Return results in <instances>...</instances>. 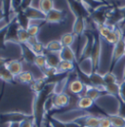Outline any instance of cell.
Returning <instances> with one entry per match:
<instances>
[{"label": "cell", "mask_w": 125, "mask_h": 127, "mask_svg": "<svg viewBox=\"0 0 125 127\" xmlns=\"http://www.w3.org/2000/svg\"><path fill=\"white\" fill-rule=\"evenodd\" d=\"M67 2V5L71 11V13L74 15L75 18L77 17H83V18H87L90 17V11L86 8V6L79 2L77 0H65Z\"/></svg>", "instance_id": "1"}, {"label": "cell", "mask_w": 125, "mask_h": 127, "mask_svg": "<svg viewBox=\"0 0 125 127\" xmlns=\"http://www.w3.org/2000/svg\"><path fill=\"white\" fill-rule=\"evenodd\" d=\"M125 56V37L122 36L120 40L113 45L112 52H111V58H110V65L114 66L117 62Z\"/></svg>", "instance_id": "2"}, {"label": "cell", "mask_w": 125, "mask_h": 127, "mask_svg": "<svg viewBox=\"0 0 125 127\" xmlns=\"http://www.w3.org/2000/svg\"><path fill=\"white\" fill-rule=\"evenodd\" d=\"M101 54H102V42H101V36L95 35V42L91 53V60L93 63L94 66V72L97 71V68L100 64V59H101Z\"/></svg>", "instance_id": "3"}, {"label": "cell", "mask_w": 125, "mask_h": 127, "mask_svg": "<svg viewBox=\"0 0 125 127\" xmlns=\"http://www.w3.org/2000/svg\"><path fill=\"white\" fill-rule=\"evenodd\" d=\"M69 103H70V96L64 92L60 94H53L52 96L53 109H62L68 107Z\"/></svg>", "instance_id": "4"}, {"label": "cell", "mask_w": 125, "mask_h": 127, "mask_svg": "<svg viewBox=\"0 0 125 127\" xmlns=\"http://www.w3.org/2000/svg\"><path fill=\"white\" fill-rule=\"evenodd\" d=\"M85 83L79 78L71 80L68 84H67V89L68 91L72 94V95L81 97L84 90H85Z\"/></svg>", "instance_id": "5"}, {"label": "cell", "mask_w": 125, "mask_h": 127, "mask_svg": "<svg viewBox=\"0 0 125 127\" xmlns=\"http://www.w3.org/2000/svg\"><path fill=\"white\" fill-rule=\"evenodd\" d=\"M64 19H65L64 12L54 8L53 10H51L46 15L45 23H48V24H59V23L63 22Z\"/></svg>", "instance_id": "6"}, {"label": "cell", "mask_w": 125, "mask_h": 127, "mask_svg": "<svg viewBox=\"0 0 125 127\" xmlns=\"http://www.w3.org/2000/svg\"><path fill=\"white\" fill-rule=\"evenodd\" d=\"M25 12V14L30 20H43L45 21L46 15L39 9V8H35L33 6H30L27 9L23 10Z\"/></svg>", "instance_id": "7"}, {"label": "cell", "mask_w": 125, "mask_h": 127, "mask_svg": "<svg viewBox=\"0 0 125 127\" xmlns=\"http://www.w3.org/2000/svg\"><path fill=\"white\" fill-rule=\"evenodd\" d=\"M86 18L83 17H77L75 18L73 25H72V33L75 36H80L83 34V32H85L86 29V22H85Z\"/></svg>", "instance_id": "8"}, {"label": "cell", "mask_w": 125, "mask_h": 127, "mask_svg": "<svg viewBox=\"0 0 125 127\" xmlns=\"http://www.w3.org/2000/svg\"><path fill=\"white\" fill-rule=\"evenodd\" d=\"M89 80H90V84L92 86L97 87L101 91L105 92V86H106V84H105V80H104V75H102L99 72L95 71V72H93L89 76Z\"/></svg>", "instance_id": "9"}, {"label": "cell", "mask_w": 125, "mask_h": 127, "mask_svg": "<svg viewBox=\"0 0 125 127\" xmlns=\"http://www.w3.org/2000/svg\"><path fill=\"white\" fill-rule=\"evenodd\" d=\"M59 56H60L61 61H68V62H72V63L77 61L76 55H75L74 51L72 50L71 47L63 46L62 50L60 51V53H59Z\"/></svg>", "instance_id": "10"}, {"label": "cell", "mask_w": 125, "mask_h": 127, "mask_svg": "<svg viewBox=\"0 0 125 127\" xmlns=\"http://www.w3.org/2000/svg\"><path fill=\"white\" fill-rule=\"evenodd\" d=\"M6 67L8 68V70L15 76H18L20 73H22L23 70V64L18 60H11V61H7V63L5 64Z\"/></svg>", "instance_id": "11"}, {"label": "cell", "mask_w": 125, "mask_h": 127, "mask_svg": "<svg viewBox=\"0 0 125 127\" xmlns=\"http://www.w3.org/2000/svg\"><path fill=\"white\" fill-rule=\"evenodd\" d=\"M123 35H122V32L121 31L118 29V28H113V30L110 32L109 35L105 38V40L110 44V45H115L119 40H120V38L122 37Z\"/></svg>", "instance_id": "12"}, {"label": "cell", "mask_w": 125, "mask_h": 127, "mask_svg": "<svg viewBox=\"0 0 125 127\" xmlns=\"http://www.w3.org/2000/svg\"><path fill=\"white\" fill-rule=\"evenodd\" d=\"M95 101L92 100L91 98H89L88 96H82V97H79L77 101V105H76V108L78 110H88L90 109L91 107H93Z\"/></svg>", "instance_id": "13"}, {"label": "cell", "mask_w": 125, "mask_h": 127, "mask_svg": "<svg viewBox=\"0 0 125 127\" xmlns=\"http://www.w3.org/2000/svg\"><path fill=\"white\" fill-rule=\"evenodd\" d=\"M47 60V66L50 67H58L59 64L61 63V59L59 56V53H49L45 54Z\"/></svg>", "instance_id": "14"}, {"label": "cell", "mask_w": 125, "mask_h": 127, "mask_svg": "<svg viewBox=\"0 0 125 127\" xmlns=\"http://www.w3.org/2000/svg\"><path fill=\"white\" fill-rule=\"evenodd\" d=\"M21 45V50H22V55L24 57V59L29 62V63H33L34 59L36 57V55L31 51V47L27 44H20Z\"/></svg>", "instance_id": "15"}, {"label": "cell", "mask_w": 125, "mask_h": 127, "mask_svg": "<svg viewBox=\"0 0 125 127\" xmlns=\"http://www.w3.org/2000/svg\"><path fill=\"white\" fill-rule=\"evenodd\" d=\"M62 44L61 40H52L45 45V49L49 53H60L62 49Z\"/></svg>", "instance_id": "16"}, {"label": "cell", "mask_w": 125, "mask_h": 127, "mask_svg": "<svg viewBox=\"0 0 125 127\" xmlns=\"http://www.w3.org/2000/svg\"><path fill=\"white\" fill-rule=\"evenodd\" d=\"M45 86H46V78L45 77L34 79L31 83V89L32 91H34L35 93L41 92L45 88Z\"/></svg>", "instance_id": "17"}, {"label": "cell", "mask_w": 125, "mask_h": 127, "mask_svg": "<svg viewBox=\"0 0 125 127\" xmlns=\"http://www.w3.org/2000/svg\"><path fill=\"white\" fill-rule=\"evenodd\" d=\"M30 37H31V35L29 34L27 29L19 27L18 32H17V38H18L19 44H27L29 39H30Z\"/></svg>", "instance_id": "18"}, {"label": "cell", "mask_w": 125, "mask_h": 127, "mask_svg": "<svg viewBox=\"0 0 125 127\" xmlns=\"http://www.w3.org/2000/svg\"><path fill=\"white\" fill-rule=\"evenodd\" d=\"M15 79H17L20 83H23V84H31L34 80V77L31 71H23L18 76H16Z\"/></svg>", "instance_id": "19"}, {"label": "cell", "mask_w": 125, "mask_h": 127, "mask_svg": "<svg viewBox=\"0 0 125 127\" xmlns=\"http://www.w3.org/2000/svg\"><path fill=\"white\" fill-rule=\"evenodd\" d=\"M57 68H58V71H59L60 74L69 72V71L74 69V63L68 62V61H61V63L59 64Z\"/></svg>", "instance_id": "20"}, {"label": "cell", "mask_w": 125, "mask_h": 127, "mask_svg": "<svg viewBox=\"0 0 125 127\" xmlns=\"http://www.w3.org/2000/svg\"><path fill=\"white\" fill-rule=\"evenodd\" d=\"M68 81V76L64 77L63 79L58 80L54 83V87H53V94H60V93H62L63 92V89L65 88L66 84Z\"/></svg>", "instance_id": "21"}, {"label": "cell", "mask_w": 125, "mask_h": 127, "mask_svg": "<svg viewBox=\"0 0 125 127\" xmlns=\"http://www.w3.org/2000/svg\"><path fill=\"white\" fill-rule=\"evenodd\" d=\"M105 92L111 96H119L120 93V83L115 82L111 84H107L105 86Z\"/></svg>", "instance_id": "22"}, {"label": "cell", "mask_w": 125, "mask_h": 127, "mask_svg": "<svg viewBox=\"0 0 125 127\" xmlns=\"http://www.w3.org/2000/svg\"><path fill=\"white\" fill-rule=\"evenodd\" d=\"M0 79L5 82H12L15 80V76L8 70L5 64L0 66Z\"/></svg>", "instance_id": "23"}, {"label": "cell", "mask_w": 125, "mask_h": 127, "mask_svg": "<svg viewBox=\"0 0 125 127\" xmlns=\"http://www.w3.org/2000/svg\"><path fill=\"white\" fill-rule=\"evenodd\" d=\"M84 120V126L88 127H100V117L94 116V115H87L83 117Z\"/></svg>", "instance_id": "24"}, {"label": "cell", "mask_w": 125, "mask_h": 127, "mask_svg": "<svg viewBox=\"0 0 125 127\" xmlns=\"http://www.w3.org/2000/svg\"><path fill=\"white\" fill-rule=\"evenodd\" d=\"M39 9L47 15L51 10L54 9V1L53 0H39Z\"/></svg>", "instance_id": "25"}, {"label": "cell", "mask_w": 125, "mask_h": 127, "mask_svg": "<svg viewBox=\"0 0 125 127\" xmlns=\"http://www.w3.org/2000/svg\"><path fill=\"white\" fill-rule=\"evenodd\" d=\"M75 35L72 32H67L64 33L61 37V42H62V46H67V47H71V45L74 43L75 40Z\"/></svg>", "instance_id": "26"}, {"label": "cell", "mask_w": 125, "mask_h": 127, "mask_svg": "<svg viewBox=\"0 0 125 127\" xmlns=\"http://www.w3.org/2000/svg\"><path fill=\"white\" fill-rule=\"evenodd\" d=\"M112 30H113V28H111L108 24H103V25L97 26V31H98L99 35L101 36V38H104V39L109 35Z\"/></svg>", "instance_id": "27"}, {"label": "cell", "mask_w": 125, "mask_h": 127, "mask_svg": "<svg viewBox=\"0 0 125 127\" xmlns=\"http://www.w3.org/2000/svg\"><path fill=\"white\" fill-rule=\"evenodd\" d=\"M109 118L111 120L112 127H125V116L111 114L109 115Z\"/></svg>", "instance_id": "28"}, {"label": "cell", "mask_w": 125, "mask_h": 127, "mask_svg": "<svg viewBox=\"0 0 125 127\" xmlns=\"http://www.w3.org/2000/svg\"><path fill=\"white\" fill-rule=\"evenodd\" d=\"M33 64H34L38 68H40L41 70H43L47 66V60H46L45 54H44V55H37V56L35 57V59H34Z\"/></svg>", "instance_id": "29"}, {"label": "cell", "mask_w": 125, "mask_h": 127, "mask_svg": "<svg viewBox=\"0 0 125 127\" xmlns=\"http://www.w3.org/2000/svg\"><path fill=\"white\" fill-rule=\"evenodd\" d=\"M28 45V44H27ZM31 49V51L37 56V55H44L45 53V51H46V49H45V46L41 43V42H36L35 44H33V45H31V46H30Z\"/></svg>", "instance_id": "30"}, {"label": "cell", "mask_w": 125, "mask_h": 127, "mask_svg": "<svg viewBox=\"0 0 125 127\" xmlns=\"http://www.w3.org/2000/svg\"><path fill=\"white\" fill-rule=\"evenodd\" d=\"M104 80H105V84H111V83H115L117 82V78L114 75V73H112L111 71H109L107 73L104 74Z\"/></svg>", "instance_id": "31"}, {"label": "cell", "mask_w": 125, "mask_h": 127, "mask_svg": "<svg viewBox=\"0 0 125 127\" xmlns=\"http://www.w3.org/2000/svg\"><path fill=\"white\" fill-rule=\"evenodd\" d=\"M100 127H112V123L109 116L100 117Z\"/></svg>", "instance_id": "32"}, {"label": "cell", "mask_w": 125, "mask_h": 127, "mask_svg": "<svg viewBox=\"0 0 125 127\" xmlns=\"http://www.w3.org/2000/svg\"><path fill=\"white\" fill-rule=\"evenodd\" d=\"M23 1L24 0H12V12L13 13H17L18 11L21 10Z\"/></svg>", "instance_id": "33"}, {"label": "cell", "mask_w": 125, "mask_h": 127, "mask_svg": "<svg viewBox=\"0 0 125 127\" xmlns=\"http://www.w3.org/2000/svg\"><path fill=\"white\" fill-rule=\"evenodd\" d=\"M20 127H34V121L31 118H25L20 121Z\"/></svg>", "instance_id": "34"}, {"label": "cell", "mask_w": 125, "mask_h": 127, "mask_svg": "<svg viewBox=\"0 0 125 127\" xmlns=\"http://www.w3.org/2000/svg\"><path fill=\"white\" fill-rule=\"evenodd\" d=\"M36 42H38V39H37V36H31L27 44H28L29 46H31V45H33V44H35Z\"/></svg>", "instance_id": "35"}, {"label": "cell", "mask_w": 125, "mask_h": 127, "mask_svg": "<svg viewBox=\"0 0 125 127\" xmlns=\"http://www.w3.org/2000/svg\"><path fill=\"white\" fill-rule=\"evenodd\" d=\"M7 127H20V121L12 120V121L8 122V126Z\"/></svg>", "instance_id": "36"}, {"label": "cell", "mask_w": 125, "mask_h": 127, "mask_svg": "<svg viewBox=\"0 0 125 127\" xmlns=\"http://www.w3.org/2000/svg\"><path fill=\"white\" fill-rule=\"evenodd\" d=\"M4 19H6V16H5V13H4L2 7L0 6V22H2Z\"/></svg>", "instance_id": "37"}, {"label": "cell", "mask_w": 125, "mask_h": 127, "mask_svg": "<svg viewBox=\"0 0 125 127\" xmlns=\"http://www.w3.org/2000/svg\"><path fill=\"white\" fill-rule=\"evenodd\" d=\"M119 11H120V13H121V16L123 18V20H125V6L120 7V8H119Z\"/></svg>", "instance_id": "38"}, {"label": "cell", "mask_w": 125, "mask_h": 127, "mask_svg": "<svg viewBox=\"0 0 125 127\" xmlns=\"http://www.w3.org/2000/svg\"><path fill=\"white\" fill-rule=\"evenodd\" d=\"M7 63V61H6V59H4V58H2V57H0V66H2V65H4L5 64Z\"/></svg>", "instance_id": "39"}, {"label": "cell", "mask_w": 125, "mask_h": 127, "mask_svg": "<svg viewBox=\"0 0 125 127\" xmlns=\"http://www.w3.org/2000/svg\"><path fill=\"white\" fill-rule=\"evenodd\" d=\"M48 127H55V126L53 125V123H51V122H50V123H49V125H48Z\"/></svg>", "instance_id": "40"}, {"label": "cell", "mask_w": 125, "mask_h": 127, "mask_svg": "<svg viewBox=\"0 0 125 127\" xmlns=\"http://www.w3.org/2000/svg\"><path fill=\"white\" fill-rule=\"evenodd\" d=\"M77 1H79V2H81V3H83V0H77Z\"/></svg>", "instance_id": "41"}, {"label": "cell", "mask_w": 125, "mask_h": 127, "mask_svg": "<svg viewBox=\"0 0 125 127\" xmlns=\"http://www.w3.org/2000/svg\"><path fill=\"white\" fill-rule=\"evenodd\" d=\"M124 81H125V68H124Z\"/></svg>", "instance_id": "42"}, {"label": "cell", "mask_w": 125, "mask_h": 127, "mask_svg": "<svg viewBox=\"0 0 125 127\" xmlns=\"http://www.w3.org/2000/svg\"><path fill=\"white\" fill-rule=\"evenodd\" d=\"M83 127H88V126H83Z\"/></svg>", "instance_id": "43"}]
</instances>
